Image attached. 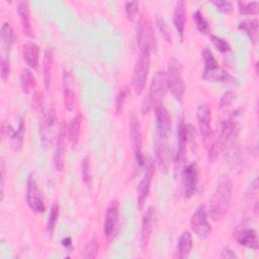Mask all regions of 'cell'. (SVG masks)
Returning a JSON list of instances; mask_svg holds the SVG:
<instances>
[{"label": "cell", "instance_id": "cell-1", "mask_svg": "<svg viewBox=\"0 0 259 259\" xmlns=\"http://www.w3.org/2000/svg\"><path fill=\"white\" fill-rule=\"evenodd\" d=\"M233 196V181L224 174L218 180L217 188L210 198L208 212L210 218L218 222L222 221L228 213Z\"/></svg>", "mask_w": 259, "mask_h": 259}, {"label": "cell", "instance_id": "cell-2", "mask_svg": "<svg viewBox=\"0 0 259 259\" xmlns=\"http://www.w3.org/2000/svg\"><path fill=\"white\" fill-rule=\"evenodd\" d=\"M240 131L238 122L235 120L234 115H231L227 119H223L220 123V131L218 137L211 141L208 149V161L213 162L222 151L225 149L227 143L234 140Z\"/></svg>", "mask_w": 259, "mask_h": 259}, {"label": "cell", "instance_id": "cell-3", "mask_svg": "<svg viewBox=\"0 0 259 259\" xmlns=\"http://www.w3.org/2000/svg\"><path fill=\"white\" fill-rule=\"evenodd\" d=\"M168 90L167 74L165 71H157L153 77L149 92L142 104V113L148 114L153 108L158 106Z\"/></svg>", "mask_w": 259, "mask_h": 259}, {"label": "cell", "instance_id": "cell-4", "mask_svg": "<svg viewBox=\"0 0 259 259\" xmlns=\"http://www.w3.org/2000/svg\"><path fill=\"white\" fill-rule=\"evenodd\" d=\"M203 57V72H202V79L214 82V83H235L236 79L228 73L225 69H223L218 61L215 60L212 52L209 49H204L202 52Z\"/></svg>", "mask_w": 259, "mask_h": 259}, {"label": "cell", "instance_id": "cell-5", "mask_svg": "<svg viewBox=\"0 0 259 259\" xmlns=\"http://www.w3.org/2000/svg\"><path fill=\"white\" fill-rule=\"evenodd\" d=\"M137 44L140 52L152 54L157 49V40L152 22L146 13H142L137 25Z\"/></svg>", "mask_w": 259, "mask_h": 259}, {"label": "cell", "instance_id": "cell-6", "mask_svg": "<svg viewBox=\"0 0 259 259\" xmlns=\"http://www.w3.org/2000/svg\"><path fill=\"white\" fill-rule=\"evenodd\" d=\"M182 65L179 60L176 58H171L168 62L167 69V81H168V89L174 99L178 102L183 101L184 93H185V84L182 77Z\"/></svg>", "mask_w": 259, "mask_h": 259}, {"label": "cell", "instance_id": "cell-7", "mask_svg": "<svg viewBox=\"0 0 259 259\" xmlns=\"http://www.w3.org/2000/svg\"><path fill=\"white\" fill-rule=\"evenodd\" d=\"M150 53L140 52V55L136 61L133 72V88L137 95H140L146 86L149 69H150Z\"/></svg>", "mask_w": 259, "mask_h": 259}, {"label": "cell", "instance_id": "cell-8", "mask_svg": "<svg viewBox=\"0 0 259 259\" xmlns=\"http://www.w3.org/2000/svg\"><path fill=\"white\" fill-rule=\"evenodd\" d=\"M196 119L200 135L202 137L203 143L207 148L211 141L213 140V132L211 127V119H212V112L211 107L208 103L199 104L196 108Z\"/></svg>", "mask_w": 259, "mask_h": 259}, {"label": "cell", "instance_id": "cell-9", "mask_svg": "<svg viewBox=\"0 0 259 259\" xmlns=\"http://www.w3.org/2000/svg\"><path fill=\"white\" fill-rule=\"evenodd\" d=\"M156 139L155 142L168 143L171 133V116L165 106L159 104L155 107Z\"/></svg>", "mask_w": 259, "mask_h": 259}, {"label": "cell", "instance_id": "cell-10", "mask_svg": "<svg viewBox=\"0 0 259 259\" xmlns=\"http://www.w3.org/2000/svg\"><path fill=\"white\" fill-rule=\"evenodd\" d=\"M128 130H130V138L133 145V151L135 155V159L140 167H143L146 164L145 157L142 152V133H141V125L139 122V118L135 113L131 114L130 122H128Z\"/></svg>", "mask_w": 259, "mask_h": 259}, {"label": "cell", "instance_id": "cell-11", "mask_svg": "<svg viewBox=\"0 0 259 259\" xmlns=\"http://www.w3.org/2000/svg\"><path fill=\"white\" fill-rule=\"evenodd\" d=\"M190 227L194 234L201 240H205L210 232L211 226L207 220V211L204 204H201L192 213L190 219Z\"/></svg>", "mask_w": 259, "mask_h": 259}, {"label": "cell", "instance_id": "cell-12", "mask_svg": "<svg viewBox=\"0 0 259 259\" xmlns=\"http://www.w3.org/2000/svg\"><path fill=\"white\" fill-rule=\"evenodd\" d=\"M26 203L28 207L36 213H42L46 210V205L37 183L31 174L28 176L26 183Z\"/></svg>", "mask_w": 259, "mask_h": 259}, {"label": "cell", "instance_id": "cell-13", "mask_svg": "<svg viewBox=\"0 0 259 259\" xmlns=\"http://www.w3.org/2000/svg\"><path fill=\"white\" fill-rule=\"evenodd\" d=\"M198 183V168L195 162H191L184 167L182 172L183 193L186 199L190 198L196 191Z\"/></svg>", "mask_w": 259, "mask_h": 259}, {"label": "cell", "instance_id": "cell-14", "mask_svg": "<svg viewBox=\"0 0 259 259\" xmlns=\"http://www.w3.org/2000/svg\"><path fill=\"white\" fill-rule=\"evenodd\" d=\"M146 165V171L145 174L139 184V189H138V204H139V208L142 209L145 201L148 197V194L150 192V188H151V183H152V179L155 173V166L153 161H148Z\"/></svg>", "mask_w": 259, "mask_h": 259}, {"label": "cell", "instance_id": "cell-15", "mask_svg": "<svg viewBox=\"0 0 259 259\" xmlns=\"http://www.w3.org/2000/svg\"><path fill=\"white\" fill-rule=\"evenodd\" d=\"M118 211L119 204L116 199L112 200L106 208L103 221V233L107 239H110L113 236L114 229L118 221Z\"/></svg>", "mask_w": 259, "mask_h": 259}, {"label": "cell", "instance_id": "cell-16", "mask_svg": "<svg viewBox=\"0 0 259 259\" xmlns=\"http://www.w3.org/2000/svg\"><path fill=\"white\" fill-rule=\"evenodd\" d=\"M155 225V210L152 206H149L143 217L141 234H140V246L142 250H145L148 246L151 234Z\"/></svg>", "mask_w": 259, "mask_h": 259}, {"label": "cell", "instance_id": "cell-17", "mask_svg": "<svg viewBox=\"0 0 259 259\" xmlns=\"http://www.w3.org/2000/svg\"><path fill=\"white\" fill-rule=\"evenodd\" d=\"M177 138H178V147H177V153L175 155V168L180 166L182 163L184 157H185V151H186V143L188 140V125L184 123V120L181 119L179 121V124L177 126Z\"/></svg>", "mask_w": 259, "mask_h": 259}, {"label": "cell", "instance_id": "cell-18", "mask_svg": "<svg viewBox=\"0 0 259 259\" xmlns=\"http://www.w3.org/2000/svg\"><path fill=\"white\" fill-rule=\"evenodd\" d=\"M65 137H66V130L64 126L60 128L57 138V144L54 154V166L57 171L61 172L64 169L65 165V153H66V145H65Z\"/></svg>", "mask_w": 259, "mask_h": 259}, {"label": "cell", "instance_id": "cell-19", "mask_svg": "<svg viewBox=\"0 0 259 259\" xmlns=\"http://www.w3.org/2000/svg\"><path fill=\"white\" fill-rule=\"evenodd\" d=\"M63 94L64 102L67 109L70 111L74 107L75 101V90H74V79L71 72L64 70L63 72Z\"/></svg>", "mask_w": 259, "mask_h": 259}, {"label": "cell", "instance_id": "cell-20", "mask_svg": "<svg viewBox=\"0 0 259 259\" xmlns=\"http://www.w3.org/2000/svg\"><path fill=\"white\" fill-rule=\"evenodd\" d=\"M173 23L177 30V33L180 36V39L183 40L186 25V4L182 0L176 2L173 13Z\"/></svg>", "mask_w": 259, "mask_h": 259}, {"label": "cell", "instance_id": "cell-21", "mask_svg": "<svg viewBox=\"0 0 259 259\" xmlns=\"http://www.w3.org/2000/svg\"><path fill=\"white\" fill-rule=\"evenodd\" d=\"M22 57L29 68L36 70L38 65L39 48L33 41H27L22 47Z\"/></svg>", "mask_w": 259, "mask_h": 259}, {"label": "cell", "instance_id": "cell-22", "mask_svg": "<svg viewBox=\"0 0 259 259\" xmlns=\"http://www.w3.org/2000/svg\"><path fill=\"white\" fill-rule=\"evenodd\" d=\"M226 159L229 163V166L235 171L239 170L241 171L244 168V162H245V155L239 145H234L231 148H229Z\"/></svg>", "mask_w": 259, "mask_h": 259}, {"label": "cell", "instance_id": "cell-23", "mask_svg": "<svg viewBox=\"0 0 259 259\" xmlns=\"http://www.w3.org/2000/svg\"><path fill=\"white\" fill-rule=\"evenodd\" d=\"M192 237L191 234L188 231H184L178 241H177V246H176V251L174 254L175 258L183 259L189 256L191 249H192Z\"/></svg>", "mask_w": 259, "mask_h": 259}, {"label": "cell", "instance_id": "cell-24", "mask_svg": "<svg viewBox=\"0 0 259 259\" xmlns=\"http://www.w3.org/2000/svg\"><path fill=\"white\" fill-rule=\"evenodd\" d=\"M237 242L240 246L249 249L258 250L259 248L257 232L254 229H245L241 231L237 236Z\"/></svg>", "mask_w": 259, "mask_h": 259}, {"label": "cell", "instance_id": "cell-25", "mask_svg": "<svg viewBox=\"0 0 259 259\" xmlns=\"http://www.w3.org/2000/svg\"><path fill=\"white\" fill-rule=\"evenodd\" d=\"M17 12L20 17L23 32L29 37L33 36V30H32L31 23H30L28 3L26 1H18L17 2Z\"/></svg>", "mask_w": 259, "mask_h": 259}, {"label": "cell", "instance_id": "cell-26", "mask_svg": "<svg viewBox=\"0 0 259 259\" xmlns=\"http://www.w3.org/2000/svg\"><path fill=\"white\" fill-rule=\"evenodd\" d=\"M53 61H54V51L52 48H48L45 51L44 61H42V78L44 85L47 90L50 89L51 80H52V69H53Z\"/></svg>", "mask_w": 259, "mask_h": 259}, {"label": "cell", "instance_id": "cell-27", "mask_svg": "<svg viewBox=\"0 0 259 259\" xmlns=\"http://www.w3.org/2000/svg\"><path fill=\"white\" fill-rule=\"evenodd\" d=\"M57 122V116H56V112L53 108L49 109L48 112L46 113L42 123H41V128H40V134H41V139H42V143L45 142V140L49 141V139L52 138V133L51 131H53L52 128L55 127Z\"/></svg>", "mask_w": 259, "mask_h": 259}, {"label": "cell", "instance_id": "cell-28", "mask_svg": "<svg viewBox=\"0 0 259 259\" xmlns=\"http://www.w3.org/2000/svg\"><path fill=\"white\" fill-rule=\"evenodd\" d=\"M24 133H25V121L23 118H20L17 130L14 131L10 138V147L13 151L17 152L21 150L24 141Z\"/></svg>", "mask_w": 259, "mask_h": 259}, {"label": "cell", "instance_id": "cell-29", "mask_svg": "<svg viewBox=\"0 0 259 259\" xmlns=\"http://www.w3.org/2000/svg\"><path fill=\"white\" fill-rule=\"evenodd\" d=\"M238 28L246 32L253 44L256 42L258 38V20L256 18L245 19L241 21L238 25Z\"/></svg>", "mask_w": 259, "mask_h": 259}, {"label": "cell", "instance_id": "cell-30", "mask_svg": "<svg viewBox=\"0 0 259 259\" xmlns=\"http://www.w3.org/2000/svg\"><path fill=\"white\" fill-rule=\"evenodd\" d=\"M0 35H1V41H2V45H3L4 49L9 51L11 49V47L13 46V44L15 42V39H16L15 32H14L12 26L10 25V23L4 22L2 24Z\"/></svg>", "mask_w": 259, "mask_h": 259}, {"label": "cell", "instance_id": "cell-31", "mask_svg": "<svg viewBox=\"0 0 259 259\" xmlns=\"http://www.w3.org/2000/svg\"><path fill=\"white\" fill-rule=\"evenodd\" d=\"M35 85V79L29 69H24L20 75V86L24 93H29Z\"/></svg>", "mask_w": 259, "mask_h": 259}, {"label": "cell", "instance_id": "cell-32", "mask_svg": "<svg viewBox=\"0 0 259 259\" xmlns=\"http://www.w3.org/2000/svg\"><path fill=\"white\" fill-rule=\"evenodd\" d=\"M80 126H81V118L79 115H76L72 118L69 126V139L73 146H76L79 141Z\"/></svg>", "mask_w": 259, "mask_h": 259}, {"label": "cell", "instance_id": "cell-33", "mask_svg": "<svg viewBox=\"0 0 259 259\" xmlns=\"http://www.w3.org/2000/svg\"><path fill=\"white\" fill-rule=\"evenodd\" d=\"M155 22L157 24V27L159 29V31L161 32V34L163 35V37L165 38V40L167 42H172V35H171V30L166 22V20L164 19V17L160 14H156L155 15Z\"/></svg>", "mask_w": 259, "mask_h": 259}, {"label": "cell", "instance_id": "cell-34", "mask_svg": "<svg viewBox=\"0 0 259 259\" xmlns=\"http://www.w3.org/2000/svg\"><path fill=\"white\" fill-rule=\"evenodd\" d=\"M192 19L195 22V26L198 29V31H200L203 34H206L209 32L208 22L200 10H196L192 14Z\"/></svg>", "mask_w": 259, "mask_h": 259}, {"label": "cell", "instance_id": "cell-35", "mask_svg": "<svg viewBox=\"0 0 259 259\" xmlns=\"http://www.w3.org/2000/svg\"><path fill=\"white\" fill-rule=\"evenodd\" d=\"M98 249H99V244L97 239H95L94 237L91 238L88 243L86 244V246L84 247L83 250V255L82 257L85 259H93L97 256L98 253Z\"/></svg>", "mask_w": 259, "mask_h": 259}, {"label": "cell", "instance_id": "cell-36", "mask_svg": "<svg viewBox=\"0 0 259 259\" xmlns=\"http://www.w3.org/2000/svg\"><path fill=\"white\" fill-rule=\"evenodd\" d=\"M59 213H60L59 204L57 202H55V203H53V205L51 207V210H50V213L48 217V221H47V229H48L49 233L51 234V236L55 230V227H56V224H57V221L59 218Z\"/></svg>", "mask_w": 259, "mask_h": 259}, {"label": "cell", "instance_id": "cell-37", "mask_svg": "<svg viewBox=\"0 0 259 259\" xmlns=\"http://www.w3.org/2000/svg\"><path fill=\"white\" fill-rule=\"evenodd\" d=\"M239 12L243 15H256L258 13V2H238Z\"/></svg>", "mask_w": 259, "mask_h": 259}, {"label": "cell", "instance_id": "cell-38", "mask_svg": "<svg viewBox=\"0 0 259 259\" xmlns=\"http://www.w3.org/2000/svg\"><path fill=\"white\" fill-rule=\"evenodd\" d=\"M209 38H210L211 42L213 44V46L217 48V50L219 52L227 53V52L231 51V47H230L229 42L226 39H224V38H222L220 36H217L214 34H210Z\"/></svg>", "mask_w": 259, "mask_h": 259}, {"label": "cell", "instance_id": "cell-39", "mask_svg": "<svg viewBox=\"0 0 259 259\" xmlns=\"http://www.w3.org/2000/svg\"><path fill=\"white\" fill-rule=\"evenodd\" d=\"M139 2L137 1H127L124 4V9H125V14L126 17L130 21H134L136 18V15L139 11Z\"/></svg>", "mask_w": 259, "mask_h": 259}, {"label": "cell", "instance_id": "cell-40", "mask_svg": "<svg viewBox=\"0 0 259 259\" xmlns=\"http://www.w3.org/2000/svg\"><path fill=\"white\" fill-rule=\"evenodd\" d=\"M236 99V93L235 91H232V90H229L227 92H225L221 99H220V103H219V106L221 109H224V108H227L228 106H230L234 100Z\"/></svg>", "mask_w": 259, "mask_h": 259}, {"label": "cell", "instance_id": "cell-41", "mask_svg": "<svg viewBox=\"0 0 259 259\" xmlns=\"http://www.w3.org/2000/svg\"><path fill=\"white\" fill-rule=\"evenodd\" d=\"M82 177L86 184H90L91 182V167H90V158L86 156L82 161Z\"/></svg>", "mask_w": 259, "mask_h": 259}, {"label": "cell", "instance_id": "cell-42", "mask_svg": "<svg viewBox=\"0 0 259 259\" xmlns=\"http://www.w3.org/2000/svg\"><path fill=\"white\" fill-rule=\"evenodd\" d=\"M212 4L220 12L224 14H231L234 11L233 3L230 1H213Z\"/></svg>", "mask_w": 259, "mask_h": 259}, {"label": "cell", "instance_id": "cell-43", "mask_svg": "<svg viewBox=\"0 0 259 259\" xmlns=\"http://www.w3.org/2000/svg\"><path fill=\"white\" fill-rule=\"evenodd\" d=\"M125 98H126V90L124 88L120 89L115 96V106L114 107H115L116 114H119L120 111L122 110Z\"/></svg>", "mask_w": 259, "mask_h": 259}, {"label": "cell", "instance_id": "cell-44", "mask_svg": "<svg viewBox=\"0 0 259 259\" xmlns=\"http://www.w3.org/2000/svg\"><path fill=\"white\" fill-rule=\"evenodd\" d=\"M10 63H9V59L2 57L1 59V65H0V75H1V79L6 82L9 75H10Z\"/></svg>", "mask_w": 259, "mask_h": 259}, {"label": "cell", "instance_id": "cell-45", "mask_svg": "<svg viewBox=\"0 0 259 259\" xmlns=\"http://www.w3.org/2000/svg\"><path fill=\"white\" fill-rule=\"evenodd\" d=\"M237 254L229 247V246H225L222 250L221 253V258L223 259H228V258H237Z\"/></svg>", "mask_w": 259, "mask_h": 259}, {"label": "cell", "instance_id": "cell-46", "mask_svg": "<svg viewBox=\"0 0 259 259\" xmlns=\"http://www.w3.org/2000/svg\"><path fill=\"white\" fill-rule=\"evenodd\" d=\"M4 181H5V163L3 159H1V200L3 199V192H4Z\"/></svg>", "mask_w": 259, "mask_h": 259}, {"label": "cell", "instance_id": "cell-47", "mask_svg": "<svg viewBox=\"0 0 259 259\" xmlns=\"http://www.w3.org/2000/svg\"><path fill=\"white\" fill-rule=\"evenodd\" d=\"M64 242H66V244L64 243L63 244V246H66V247H69V246H71V239L70 238H66L65 240H63Z\"/></svg>", "mask_w": 259, "mask_h": 259}]
</instances>
